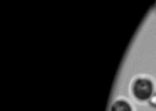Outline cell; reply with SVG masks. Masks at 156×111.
Wrapping results in <instances>:
<instances>
[{
	"instance_id": "1",
	"label": "cell",
	"mask_w": 156,
	"mask_h": 111,
	"mask_svg": "<svg viewBox=\"0 0 156 111\" xmlns=\"http://www.w3.org/2000/svg\"><path fill=\"white\" fill-rule=\"evenodd\" d=\"M132 91L136 100L146 101L152 97L153 84L148 78H138L133 85Z\"/></svg>"
},
{
	"instance_id": "2",
	"label": "cell",
	"mask_w": 156,
	"mask_h": 111,
	"mask_svg": "<svg viewBox=\"0 0 156 111\" xmlns=\"http://www.w3.org/2000/svg\"><path fill=\"white\" fill-rule=\"evenodd\" d=\"M111 111H133V109L126 100H118L113 103Z\"/></svg>"
},
{
	"instance_id": "3",
	"label": "cell",
	"mask_w": 156,
	"mask_h": 111,
	"mask_svg": "<svg viewBox=\"0 0 156 111\" xmlns=\"http://www.w3.org/2000/svg\"><path fill=\"white\" fill-rule=\"evenodd\" d=\"M149 103H150L152 106L156 107V94H154V95H152V98H151L150 101H149Z\"/></svg>"
}]
</instances>
